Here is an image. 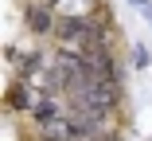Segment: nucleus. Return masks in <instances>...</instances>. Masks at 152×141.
<instances>
[{
    "instance_id": "f257e3e1",
    "label": "nucleus",
    "mask_w": 152,
    "mask_h": 141,
    "mask_svg": "<svg viewBox=\"0 0 152 141\" xmlns=\"http://www.w3.org/2000/svg\"><path fill=\"white\" fill-rule=\"evenodd\" d=\"M43 98H47V90H39L35 82H27V78H12L8 82V110L12 114H27L31 118Z\"/></svg>"
},
{
    "instance_id": "f03ea898",
    "label": "nucleus",
    "mask_w": 152,
    "mask_h": 141,
    "mask_svg": "<svg viewBox=\"0 0 152 141\" xmlns=\"http://www.w3.org/2000/svg\"><path fill=\"white\" fill-rule=\"evenodd\" d=\"M55 20H58V12L51 4H43V0H31L23 8V24L31 35H55Z\"/></svg>"
},
{
    "instance_id": "7ed1b4c3",
    "label": "nucleus",
    "mask_w": 152,
    "mask_h": 141,
    "mask_svg": "<svg viewBox=\"0 0 152 141\" xmlns=\"http://www.w3.org/2000/svg\"><path fill=\"white\" fill-rule=\"evenodd\" d=\"M129 4L140 12V20H148V24H152V4H148V0H129Z\"/></svg>"
},
{
    "instance_id": "20e7f679",
    "label": "nucleus",
    "mask_w": 152,
    "mask_h": 141,
    "mask_svg": "<svg viewBox=\"0 0 152 141\" xmlns=\"http://www.w3.org/2000/svg\"><path fill=\"white\" fill-rule=\"evenodd\" d=\"M133 63H137V67H148V51H144V47H140V43H137V47H133Z\"/></svg>"
}]
</instances>
